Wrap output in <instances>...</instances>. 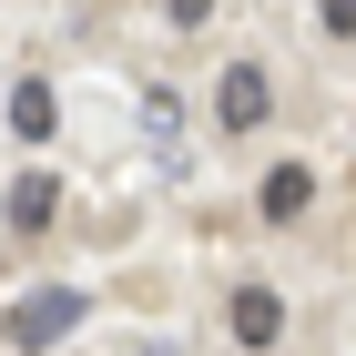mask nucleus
Listing matches in <instances>:
<instances>
[{"instance_id":"nucleus-6","label":"nucleus","mask_w":356,"mask_h":356,"mask_svg":"<svg viewBox=\"0 0 356 356\" xmlns=\"http://www.w3.org/2000/svg\"><path fill=\"white\" fill-rule=\"evenodd\" d=\"M0 214L21 224V234H41V224L61 214V184H51V173H21V184H10V204H0Z\"/></svg>"},{"instance_id":"nucleus-7","label":"nucleus","mask_w":356,"mask_h":356,"mask_svg":"<svg viewBox=\"0 0 356 356\" xmlns=\"http://www.w3.org/2000/svg\"><path fill=\"white\" fill-rule=\"evenodd\" d=\"M143 133H153V153H163V163H184V102H173L163 82L143 92Z\"/></svg>"},{"instance_id":"nucleus-9","label":"nucleus","mask_w":356,"mask_h":356,"mask_svg":"<svg viewBox=\"0 0 356 356\" xmlns=\"http://www.w3.org/2000/svg\"><path fill=\"white\" fill-rule=\"evenodd\" d=\"M316 10H326V31H336V41H356V0H316Z\"/></svg>"},{"instance_id":"nucleus-8","label":"nucleus","mask_w":356,"mask_h":356,"mask_svg":"<svg viewBox=\"0 0 356 356\" xmlns=\"http://www.w3.org/2000/svg\"><path fill=\"white\" fill-rule=\"evenodd\" d=\"M163 21H173V31H204V21H214V0H163Z\"/></svg>"},{"instance_id":"nucleus-2","label":"nucleus","mask_w":356,"mask_h":356,"mask_svg":"<svg viewBox=\"0 0 356 356\" xmlns=\"http://www.w3.org/2000/svg\"><path fill=\"white\" fill-rule=\"evenodd\" d=\"M275 112V82H265V61H224V82H214V122L224 133H254Z\"/></svg>"},{"instance_id":"nucleus-3","label":"nucleus","mask_w":356,"mask_h":356,"mask_svg":"<svg viewBox=\"0 0 356 356\" xmlns=\"http://www.w3.org/2000/svg\"><path fill=\"white\" fill-rule=\"evenodd\" d=\"M305 204H316V173H305V163H275L265 184H254V214H265V224H296Z\"/></svg>"},{"instance_id":"nucleus-5","label":"nucleus","mask_w":356,"mask_h":356,"mask_svg":"<svg viewBox=\"0 0 356 356\" xmlns=\"http://www.w3.org/2000/svg\"><path fill=\"white\" fill-rule=\"evenodd\" d=\"M275 336H285V296L275 285H245L234 296V346H275Z\"/></svg>"},{"instance_id":"nucleus-1","label":"nucleus","mask_w":356,"mask_h":356,"mask_svg":"<svg viewBox=\"0 0 356 356\" xmlns=\"http://www.w3.org/2000/svg\"><path fill=\"white\" fill-rule=\"evenodd\" d=\"M82 326V296H72V285H41V296H21L10 305V316H0V336H10V346L21 356H41V346H61V336Z\"/></svg>"},{"instance_id":"nucleus-10","label":"nucleus","mask_w":356,"mask_h":356,"mask_svg":"<svg viewBox=\"0 0 356 356\" xmlns=\"http://www.w3.org/2000/svg\"><path fill=\"white\" fill-rule=\"evenodd\" d=\"M0 102H10V92H0Z\"/></svg>"},{"instance_id":"nucleus-4","label":"nucleus","mask_w":356,"mask_h":356,"mask_svg":"<svg viewBox=\"0 0 356 356\" xmlns=\"http://www.w3.org/2000/svg\"><path fill=\"white\" fill-rule=\"evenodd\" d=\"M0 122L21 143H51V122H61V102H51V82H10V102H0Z\"/></svg>"}]
</instances>
